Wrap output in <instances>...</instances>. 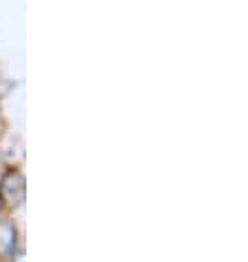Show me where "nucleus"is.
Returning <instances> with one entry per match:
<instances>
[{
  "label": "nucleus",
  "instance_id": "obj_1",
  "mask_svg": "<svg viewBox=\"0 0 248 262\" xmlns=\"http://www.w3.org/2000/svg\"><path fill=\"white\" fill-rule=\"evenodd\" d=\"M0 193L11 202H22L24 198V176L20 171H9L0 182Z\"/></svg>",
  "mask_w": 248,
  "mask_h": 262
},
{
  "label": "nucleus",
  "instance_id": "obj_2",
  "mask_svg": "<svg viewBox=\"0 0 248 262\" xmlns=\"http://www.w3.org/2000/svg\"><path fill=\"white\" fill-rule=\"evenodd\" d=\"M0 253L7 258H14L16 253V227L9 220L0 222Z\"/></svg>",
  "mask_w": 248,
  "mask_h": 262
},
{
  "label": "nucleus",
  "instance_id": "obj_3",
  "mask_svg": "<svg viewBox=\"0 0 248 262\" xmlns=\"http://www.w3.org/2000/svg\"><path fill=\"white\" fill-rule=\"evenodd\" d=\"M0 207H3V198H0Z\"/></svg>",
  "mask_w": 248,
  "mask_h": 262
}]
</instances>
